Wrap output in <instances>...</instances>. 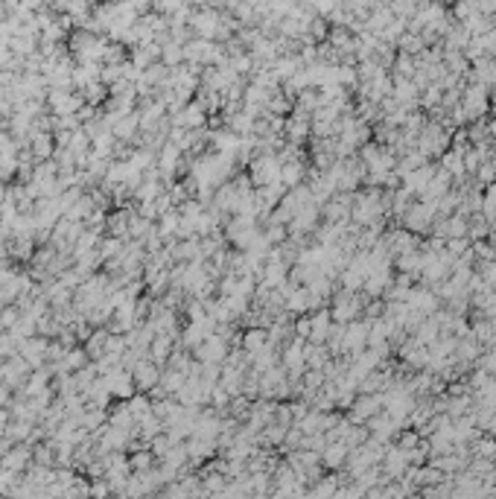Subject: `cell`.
Here are the masks:
<instances>
[{
	"label": "cell",
	"mask_w": 496,
	"mask_h": 499,
	"mask_svg": "<svg viewBox=\"0 0 496 499\" xmlns=\"http://www.w3.org/2000/svg\"><path fill=\"white\" fill-rule=\"evenodd\" d=\"M50 149H53V143H50V138H47V135H35L32 152L39 155V158H47V155H50Z\"/></svg>",
	"instance_id": "obj_1"
}]
</instances>
